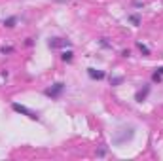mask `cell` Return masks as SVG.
I'll return each mask as SVG.
<instances>
[{"label": "cell", "instance_id": "obj_12", "mask_svg": "<svg viewBox=\"0 0 163 161\" xmlns=\"http://www.w3.org/2000/svg\"><path fill=\"white\" fill-rule=\"evenodd\" d=\"M61 59H63L65 63H72V59H74V53H72V49H68V51H63V53H61Z\"/></svg>", "mask_w": 163, "mask_h": 161}, {"label": "cell", "instance_id": "obj_1", "mask_svg": "<svg viewBox=\"0 0 163 161\" xmlns=\"http://www.w3.org/2000/svg\"><path fill=\"white\" fill-rule=\"evenodd\" d=\"M135 137V127L133 125H125V127H120L118 131L114 133V144L116 146H121V144H125L127 140H133Z\"/></svg>", "mask_w": 163, "mask_h": 161}, {"label": "cell", "instance_id": "obj_2", "mask_svg": "<svg viewBox=\"0 0 163 161\" xmlns=\"http://www.w3.org/2000/svg\"><path fill=\"white\" fill-rule=\"evenodd\" d=\"M65 89H67V85H65L63 82H55L51 87H46L44 89V95L53 99V101H57V99H61V95L65 93Z\"/></svg>", "mask_w": 163, "mask_h": 161}, {"label": "cell", "instance_id": "obj_6", "mask_svg": "<svg viewBox=\"0 0 163 161\" xmlns=\"http://www.w3.org/2000/svg\"><path fill=\"white\" fill-rule=\"evenodd\" d=\"M87 76L91 80H104L106 78V72L104 70H99V68H93V66H89L87 68Z\"/></svg>", "mask_w": 163, "mask_h": 161}, {"label": "cell", "instance_id": "obj_11", "mask_svg": "<svg viewBox=\"0 0 163 161\" xmlns=\"http://www.w3.org/2000/svg\"><path fill=\"white\" fill-rule=\"evenodd\" d=\"M123 80H125L123 76H110V85L112 87H118V85L123 84Z\"/></svg>", "mask_w": 163, "mask_h": 161}, {"label": "cell", "instance_id": "obj_16", "mask_svg": "<svg viewBox=\"0 0 163 161\" xmlns=\"http://www.w3.org/2000/svg\"><path fill=\"white\" fill-rule=\"evenodd\" d=\"M133 6L135 8H144V2H140V0H133Z\"/></svg>", "mask_w": 163, "mask_h": 161}, {"label": "cell", "instance_id": "obj_10", "mask_svg": "<svg viewBox=\"0 0 163 161\" xmlns=\"http://www.w3.org/2000/svg\"><path fill=\"white\" fill-rule=\"evenodd\" d=\"M15 25H17V15H12V17L4 19V27L6 29H13Z\"/></svg>", "mask_w": 163, "mask_h": 161}, {"label": "cell", "instance_id": "obj_15", "mask_svg": "<svg viewBox=\"0 0 163 161\" xmlns=\"http://www.w3.org/2000/svg\"><path fill=\"white\" fill-rule=\"evenodd\" d=\"M95 155H97V157H104V155H106V148H104V146L97 148V152H95Z\"/></svg>", "mask_w": 163, "mask_h": 161}, {"label": "cell", "instance_id": "obj_4", "mask_svg": "<svg viewBox=\"0 0 163 161\" xmlns=\"http://www.w3.org/2000/svg\"><path fill=\"white\" fill-rule=\"evenodd\" d=\"M70 40L67 38H59V36H55V38H49L48 40V48L49 49H61V48H70Z\"/></svg>", "mask_w": 163, "mask_h": 161}, {"label": "cell", "instance_id": "obj_19", "mask_svg": "<svg viewBox=\"0 0 163 161\" xmlns=\"http://www.w3.org/2000/svg\"><path fill=\"white\" fill-rule=\"evenodd\" d=\"M53 2H57V4H67V2H70V0H53Z\"/></svg>", "mask_w": 163, "mask_h": 161}, {"label": "cell", "instance_id": "obj_8", "mask_svg": "<svg viewBox=\"0 0 163 161\" xmlns=\"http://www.w3.org/2000/svg\"><path fill=\"white\" fill-rule=\"evenodd\" d=\"M135 46H137V49H139V51H140V53L144 55V57H150V55H152V51H150V48H148L146 44H142V42H137Z\"/></svg>", "mask_w": 163, "mask_h": 161}, {"label": "cell", "instance_id": "obj_7", "mask_svg": "<svg viewBox=\"0 0 163 161\" xmlns=\"http://www.w3.org/2000/svg\"><path fill=\"white\" fill-rule=\"evenodd\" d=\"M127 19H129V23L133 25V27H140V23H142L140 13H129V15H127Z\"/></svg>", "mask_w": 163, "mask_h": 161}, {"label": "cell", "instance_id": "obj_13", "mask_svg": "<svg viewBox=\"0 0 163 161\" xmlns=\"http://www.w3.org/2000/svg\"><path fill=\"white\" fill-rule=\"evenodd\" d=\"M15 48L13 46H4V48H0V53H4V55H10V53H13Z\"/></svg>", "mask_w": 163, "mask_h": 161}, {"label": "cell", "instance_id": "obj_9", "mask_svg": "<svg viewBox=\"0 0 163 161\" xmlns=\"http://www.w3.org/2000/svg\"><path fill=\"white\" fill-rule=\"evenodd\" d=\"M161 80H163V66H159V68H156V70H154V74H152V82L159 84Z\"/></svg>", "mask_w": 163, "mask_h": 161}, {"label": "cell", "instance_id": "obj_3", "mask_svg": "<svg viewBox=\"0 0 163 161\" xmlns=\"http://www.w3.org/2000/svg\"><path fill=\"white\" fill-rule=\"evenodd\" d=\"M12 110H13V112H17V114H23V116H27V118H30V119H34V121H38V119H40V114H38V112L30 110V108H27L25 104H19V102H12Z\"/></svg>", "mask_w": 163, "mask_h": 161}, {"label": "cell", "instance_id": "obj_14", "mask_svg": "<svg viewBox=\"0 0 163 161\" xmlns=\"http://www.w3.org/2000/svg\"><path fill=\"white\" fill-rule=\"evenodd\" d=\"M99 44L103 46L104 49H112V44L108 42V38H101V40H99Z\"/></svg>", "mask_w": 163, "mask_h": 161}, {"label": "cell", "instance_id": "obj_17", "mask_svg": "<svg viewBox=\"0 0 163 161\" xmlns=\"http://www.w3.org/2000/svg\"><path fill=\"white\" fill-rule=\"evenodd\" d=\"M131 55V49H123L121 51V57H129Z\"/></svg>", "mask_w": 163, "mask_h": 161}, {"label": "cell", "instance_id": "obj_5", "mask_svg": "<svg viewBox=\"0 0 163 161\" xmlns=\"http://www.w3.org/2000/svg\"><path fill=\"white\" fill-rule=\"evenodd\" d=\"M150 89H152L150 85H144V87H140V89L135 93V101H137V102H144L146 99H148V95H150Z\"/></svg>", "mask_w": 163, "mask_h": 161}, {"label": "cell", "instance_id": "obj_18", "mask_svg": "<svg viewBox=\"0 0 163 161\" xmlns=\"http://www.w3.org/2000/svg\"><path fill=\"white\" fill-rule=\"evenodd\" d=\"M32 44H34V40H32V38H27V42H25V46H27V48H30Z\"/></svg>", "mask_w": 163, "mask_h": 161}]
</instances>
